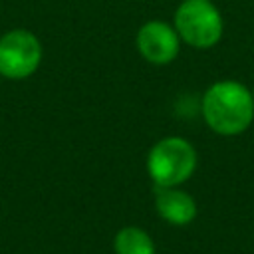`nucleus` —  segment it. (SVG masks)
I'll list each match as a JSON object with an SVG mask.
<instances>
[{
  "mask_svg": "<svg viewBox=\"0 0 254 254\" xmlns=\"http://www.w3.org/2000/svg\"><path fill=\"white\" fill-rule=\"evenodd\" d=\"M202 115L208 127L220 135L244 131L254 115V99L238 81H218L202 97Z\"/></svg>",
  "mask_w": 254,
  "mask_h": 254,
  "instance_id": "f257e3e1",
  "label": "nucleus"
},
{
  "mask_svg": "<svg viewBox=\"0 0 254 254\" xmlns=\"http://www.w3.org/2000/svg\"><path fill=\"white\" fill-rule=\"evenodd\" d=\"M196 167L194 147L181 137H165L147 155V171L157 187H177L185 183Z\"/></svg>",
  "mask_w": 254,
  "mask_h": 254,
  "instance_id": "f03ea898",
  "label": "nucleus"
},
{
  "mask_svg": "<svg viewBox=\"0 0 254 254\" xmlns=\"http://www.w3.org/2000/svg\"><path fill=\"white\" fill-rule=\"evenodd\" d=\"M175 30L194 48H210L222 36V18L208 0H185L175 14Z\"/></svg>",
  "mask_w": 254,
  "mask_h": 254,
  "instance_id": "7ed1b4c3",
  "label": "nucleus"
},
{
  "mask_svg": "<svg viewBox=\"0 0 254 254\" xmlns=\"http://www.w3.org/2000/svg\"><path fill=\"white\" fill-rule=\"evenodd\" d=\"M42 62V44L28 30H10L0 38V75L8 79L30 77Z\"/></svg>",
  "mask_w": 254,
  "mask_h": 254,
  "instance_id": "20e7f679",
  "label": "nucleus"
},
{
  "mask_svg": "<svg viewBox=\"0 0 254 254\" xmlns=\"http://www.w3.org/2000/svg\"><path fill=\"white\" fill-rule=\"evenodd\" d=\"M137 50L139 54L157 65L169 64L177 58L179 54V34L173 26L161 20H151L143 24L137 32Z\"/></svg>",
  "mask_w": 254,
  "mask_h": 254,
  "instance_id": "39448f33",
  "label": "nucleus"
},
{
  "mask_svg": "<svg viewBox=\"0 0 254 254\" xmlns=\"http://www.w3.org/2000/svg\"><path fill=\"white\" fill-rule=\"evenodd\" d=\"M155 208L171 224H187L196 216V204L190 194L175 189V187H157Z\"/></svg>",
  "mask_w": 254,
  "mask_h": 254,
  "instance_id": "423d86ee",
  "label": "nucleus"
},
{
  "mask_svg": "<svg viewBox=\"0 0 254 254\" xmlns=\"http://www.w3.org/2000/svg\"><path fill=\"white\" fill-rule=\"evenodd\" d=\"M115 254H155L151 236L139 226H123L113 240Z\"/></svg>",
  "mask_w": 254,
  "mask_h": 254,
  "instance_id": "0eeeda50",
  "label": "nucleus"
}]
</instances>
